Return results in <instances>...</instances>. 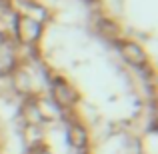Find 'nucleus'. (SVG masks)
Wrapping results in <instances>:
<instances>
[{
  "label": "nucleus",
  "instance_id": "nucleus-1",
  "mask_svg": "<svg viewBox=\"0 0 158 154\" xmlns=\"http://www.w3.org/2000/svg\"><path fill=\"white\" fill-rule=\"evenodd\" d=\"M52 92H54V98H56L62 106H70V104H74V102H76V98H78V94L74 92V90L70 88L64 80H54Z\"/></svg>",
  "mask_w": 158,
  "mask_h": 154
},
{
  "label": "nucleus",
  "instance_id": "nucleus-3",
  "mask_svg": "<svg viewBox=\"0 0 158 154\" xmlns=\"http://www.w3.org/2000/svg\"><path fill=\"white\" fill-rule=\"evenodd\" d=\"M122 54H124V58H126L128 62H132V64H142L144 62V52H142V48H140L138 44H132V42L124 44Z\"/></svg>",
  "mask_w": 158,
  "mask_h": 154
},
{
  "label": "nucleus",
  "instance_id": "nucleus-2",
  "mask_svg": "<svg viewBox=\"0 0 158 154\" xmlns=\"http://www.w3.org/2000/svg\"><path fill=\"white\" fill-rule=\"evenodd\" d=\"M68 140L76 150H86V146H88V132H86V128L82 124H70Z\"/></svg>",
  "mask_w": 158,
  "mask_h": 154
}]
</instances>
